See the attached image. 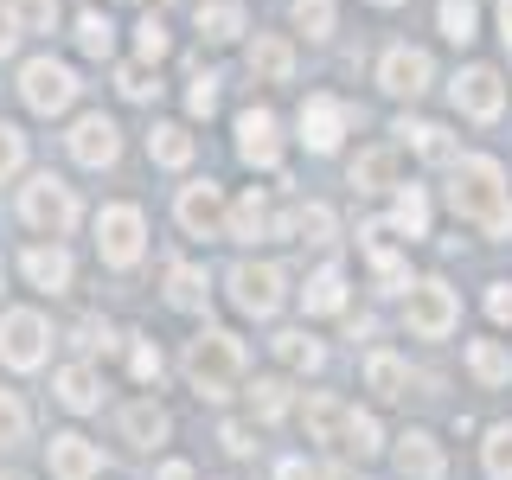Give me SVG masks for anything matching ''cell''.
<instances>
[{"label": "cell", "mask_w": 512, "mask_h": 480, "mask_svg": "<svg viewBox=\"0 0 512 480\" xmlns=\"http://www.w3.org/2000/svg\"><path fill=\"white\" fill-rule=\"evenodd\" d=\"M301 308H308V314H340V308H346V269H340V263L314 269L308 288H301Z\"/></svg>", "instance_id": "obj_24"}, {"label": "cell", "mask_w": 512, "mask_h": 480, "mask_svg": "<svg viewBox=\"0 0 512 480\" xmlns=\"http://www.w3.org/2000/svg\"><path fill=\"white\" fill-rule=\"evenodd\" d=\"M20 269H26V282L32 288H45V295H64V288H71V276H77V263H71V250L58 244H32L26 256H20Z\"/></svg>", "instance_id": "obj_16"}, {"label": "cell", "mask_w": 512, "mask_h": 480, "mask_svg": "<svg viewBox=\"0 0 512 480\" xmlns=\"http://www.w3.org/2000/svg\"><path fill=\"white\" fill-rule=\"evenodd\" d=\"M20 167H26V135L13 122H0V180H13Z\"/></svg>", "instance_id": "obj_45"}, {"label": "cell", "mask_w": 512, "mask_h": 480, "mask_svg": "<svg viewBox=\"0 0 512 480\" xmlns=\"http://www.w3.org/2000/svg\"><path fill=\"white\" fill-rule=\"evenodd\" d=\"M276 480H314V474H308V461H282Z\"/></svg>", "instance_id": "obj_51"}, {"label": "cell", "mask_w": 512, "mask_h": 480, "mask_svg": "<svg viewBox=\"0 0 512 480\" xmlns=\"http://www.w3.org/2000/svg\"><path fill=\"white\" fill-rule=\"evenodd\" d=\"M365 391L404 397V391H410V365L397 359V352H372V359H365Z\"/></svg>", "instance_id": "obj_28"}, {"label": "cell", "mask_w": 512, "mask_h": 480, "mask_svg": "<svg viewBox=\"0 0 512 480\" xmlns=\"http://www.w3.org/2000/svg\"><path fill=\"white\" fill-rule=\"evenodd\" d=\"M391 231H404L410 244H416V237H429V199H423V186H397V205H391Z\"/></svg>", "instance_id": "obj_29"}, {"label": "cell", "mask_w": 512, "mask_h": 480, "mask_svg": "<svg viewBox=\"0 0 512 480\" xmlns=\"http://www.w3.org/2000/svg\"><path fill=\"white\" fill-rule=\"evenodd\" d=\"M250 410L263 416V423H282L288 416V378H256L250 384Z\"/></svg>", "instance_id": "obj_41"}, {"label": "cell", "mask_w": 512, "mask_h": 480, "mask_svg": "<svg viewBox=\"0 0 512 480\" xmlns=\"http://www.w3.org/2000/svg\"><path fill=\"white\" fill-rule=\"evenodd\" d=\"M135 52L148 58V64H160V58L173 52V32H167V20H160L154 7H148V13H141V20H135Z\"/></svg>", "instance_id": "obj_38"}, {"label": "cell", "mask_w": 512, "mask_h": 480, "mask_svg": "<svg viewBox=\"0 0 512 480\" xmlns=\"http://www.w3.org/2000/svg\"><path fill=\"white\" fill-rule=\"evenodd\" d=\"M237 378H244V340L224 333V327H205L199 340L186 346V384L218 404V397L237 391Z\"/></svg>", "instance_id": "obj_2"}, {"label": "cell", "mask_w": 512, "mask_h": 480, "mask_svg": "<svg viewBox=\"0 0 512 480\" xmlns=\"http://www.w3.org/2000/svg\"><path fill=\"white\" fill-rule=\"evenodd\" d=\"M436 20H442V39L468 45L474 32H480V7H474V0H442V7H436Z\"/></svg>", "instance_id": "obj_37"}, {"label": "cell", "mask_w": 512, "mask_h": 480, "mask_svg": "<svg viewBox=\"0 0 512 480\" xmlns=\"http://www.w3.org/2000/svg\"><path fill=\"white\" fill-rule=\"evenodd\" d=\"M71 346H77V352H103V346H109V320L84 314V320L71 327Z\"/></svg>", "instance_id": "obj_47"}, {"label": "cell", "mask_w": 512, "mask_h": 480, "mask_svg": "<svg viewBox=\"0 0 512 480\" xmlns=\"http://www.w3.org/2000/svg\"><path fill=\"white\" fill-rule=\"evenodd\" d=\"M404 320H410V333L416 340H448V333L461 327V301H455V288L448 282H416L410 288V308H404Z\"/></svg>", "instance_id": "obj_7"}, {"label": "cell", "mask_w": 512, "mask_h": 480, "mask_svg": "<svg viewBox=\"0 0 512 480\" xmlns=\"http://www.w3.org/2000/svg\"><path fill=\"white\" fill-rule=\"evenodd\" d=\"M500 39H506V52H512V0H500Z\"/></svg>", "instance_id": "obj_52"}, {"label": "cell", "mask_w": 512, "mask_h": 480, "mask_svg": "<svg viewBox=\"0 0 512 480\" xmlns=\"http://www.w3.org/2000/svg\"><path fill=\"white\" fill-rule=\"evenodd\" d=\"M276 359L288 372H320V365H327V346L308 340V333H276Z\"/></svg>", "instance_id": "obj_33"}, {"label": "cell", "mask_w": 512, "mask_h": 480, "mask_svg": "<svg viewBox=\"0 0 512 480\" xmlns=\"http://www.w3.org/2000/svg\"><path fill=\"white\" fill-rule=\"evenodd\" d=\"M7 480H26V474H7Z\"/></svg>", "instance_id": "obj_57"}, {"label": "cell", "mask_w": 512, "mask_h": 480, "mask_svg": "<svg viewBox=\"0 0 512 480\" xmlns=\"http://www.w3.org/2000/svg\"><path fill=\"white\" fill-rule=\"evenodd\" d=\"M64 148H71L77 167H90V173H109L122 160V128L96 109V116H77L71 122V135H64Z\"/></svg>", "instance_id": "obj_10"}, {"label": "cell", "mask_w": 512, "mask_h": 480, "mask_svg": "<svg viewBox=\"0 0 512 480\" xmlns=\"http://www.w3.org/2000/svg\"><path fill=\"white\" fill-rule=\"evenodd\" d=\"M45 455H52V480H96V474H103V448H96L90 436H77V429L52 436Z\"/></svg>", "instance_id": "obj_15"}, {"label": "cell", "mask_w": 512, "mask_h": 480, "mask_svg": "<svg viewBox=\"0 0 512 480\" xmlns=\"http://www.w3.org/2000/svg\"><path fill=\"white\" fill-rule=\"evenodd\" d=\"M468 372H474L480 384H506V378H512V352H506L500 340H474V346H468Z\"/></svg>", "instance_id": "obj_32"}, {"label": "cell", "mask_w": 512, "mask_h": 480, "mask_svg": "<svg viewBox=\"0 0 512 480\" xmlns=\"http://www.w3.org/2000/svg\"><path fill=\"white\" fill-rule=\"evenodd\" d=\"M397 474H404V480H442V474H448L442 442L429 436V429H410V436H397Z\"/></svg>", "instance_id": "obj_18"}, {"label": "cell", "mask_w": 512, "mask_h": 480, "mask_svg": "<svg viewBox=\"0 0 512 480\" xmlns=\"http://www.w3.org/2000/svg\"><path fill=\"white\" fill-rule=\"evenodd\" d=\"M224 237H237V244H256V237H276V218H269V199L263 192H244V199L231 205V218H224Z\"/></svg>", "instance_id": "obj_21"}, {"label": "cell", "mask_w": 512, "mask_h": 480, "mask_svg": "<svg viewBox=\"0 0 512 480\" xmlns=\"http://www.w3.org/2000/svg\"><path fill=\"white\" fill-rule=\"evenodd\" d=\"M96 256H103L109 269H135L141 256H148V218H141V205H103L96 212Z\"/></svg>", "instance_id": "obj_4"}, {"label": "cell", "mask_w": 512, "mask_h": 480, "mask_svg": "<svg viewBox=\"0 0 512 480\" xmlns=\"http://www.w3.org/2000/svg\"><path fill=\"white\" fill-rule=\"evenodd\" d=\"M141 7H167V0H141Z\"/></svg>", "instance_id": "obj_56"}, {"label": "cell", "mask_w": 512, "mask_h": 480, "mask_svg": "<svg viewBox=\"0 0 512 480\" xmlns=\"http://www.w3.org/2000/svg\"><path fill=\"white\" fill-rule=\"evenodd\" d=\"M52 397L64 410H96L103 404V378H96L90 365H64V372L52 378Z\"/></svg>", "instance_id": "obj_22"}, {"label": "cell", "mask_w": 512, "mask_h": 480, "mask_svg": "<svg viewBox=\"0 0 512 480\" xmlns=\"http://www.w3.org/2000/svg\"><path fill=\"white\" fill-rule=\"evenodd\" d=\"M237 160L256 173H269V167H282V122H276V109H244L237 116Z\"/></svg>", "instance_id": "obj_12"}, {"label": "cell", "mask_w": 512, "mask_h": 480, "mask_svg": "<svg viewBox=\"0 0 512 480\" xmlns=\"http://www.w3.org/2000/svg\"><path fill=\"white\" fill-rule=\"evenodd\" d=\"M77 90H84V84H77V71H71V64H58L52 52L20 64V96H26L32 116H64V109L77 103Z\"/></svg>", "instance_id": "obj_5"}, {"label": "cell", "mask_w": 512, "mask_h": 480, "mask_svg": "<svg viewBox=\"0 0 512 480\" xmlns=\"http://www.w3.org/2000/svg\"><path fill=\"white\" fill-rule=\"evenodd\" d=\"M20 218L39 237H71L77 231V192L58 180V173H32L20 186Z\"/></svg>", "instance_id": "obj_3"}, {"label": "cell", "mask_w": 512, "mask_h": 480, "mask_svg": "<svg viewBox=\"0 0 512 480\" xmlns=\"http://www.w3.org/2000/svg\"><path fill=\"white\" fill-rule=\"evenodd\" d=\"M173 218H180L186 237H224V218H231V205H224V186L218 180H192L180 186V199H173Z\"/></svg>", "instance_id": "obj_9"}, {"label": "cell", "mask_w": 512, "mask_h": 480, "mask_svg": "<svg viewBox=\"0 0 512 480\" xmlns=\"http://www.w3.org/2000/svg\"><path fill=\"white\" fill-rule=\"evenodd\" d=\"M160 480H192V468H186V461H167V468H160Z\"/></svg>", "instance_id": "obj_54"}, {"label": "cell", "mask_w": 512, "mask_h": 480, "mask_svg": "<svg viewBox=\"0 0 512 480\" xmlns=\"http://www.w3.org/2000/svg\"><path fill=\"white\" fill-rule=\"evenodd\" d=\"M448 96H455V109H461L468 122H493V116L506 109V84H500V71H493V64H468V71L455 77V90H448Z\"/></svg>", "instance_id": "obj_13"}, {"label": "cell", "mask_w": 512, "mask_h": 480, "mask_svg": "<svg viewBox=\"0 0 512 480\" xmlns=\"http://www.w3.org/2000/svg\"><path fill=\"white\" fill-rule=\"evenodd\" d=\"M167 301H173L180 314H205V301H212V282H205V269L173 263V269H167Z\"/></svg>", "instance_id": "obj_26"}, {"label": "cell", "mask_w": 512, "mask_h": 480, "mask_svg": "<svg viewBox=\"0 0 512 480\" xmlns=\"http://www.w3.org/2000/svg\"><path fill=\"white\" fill-rule=\"evenodd\" d=\"M77 52H84V58H109V52H116V20H109L103 7H90L84 20H77Z\"/></svg>", "instance_id": "obj_31"}, {"label": "cell", "mask_w": 512, "mask_h": 480, "mask_svg": "<svg viewBox=\"0 0 512 480\" xmlns=\"http://www.w3.org/2000/svg\"><path fill=\"white\" fill-rule=\"evenodd\" d=\"M20 45V20H13V7H0V58Z\"/></svg>", "instance_id": "obj_50"}, {"label": "cell", "mask_w": 512, "mask_h": 480, "mask_svg": "<svg viewBox=\"0 0 512 480\" xmlns=\"http://www.w3.org/2000/svg\"><path fill=\"white\" fill-rule=\"evenodd\" d=\"M295 237H308V244H333V212H327V205H301V212H295Z\"/></svg>", "instance_id": "obj_43"}, {"label": "cell", "mask_w": 512, "mask_h": 480, "mask_svg": "<svg viewBox=\"0 0 512 480\" xmlns=\"http://www.w3.org/2000/svg\"><path fill=\"white\" fill-rule=\"evenodd\" d=\"M128 372H135L141 384H154V378H160V346L135 333V340H128Z\"/></svg>", "instance_id": "obj_46"}, {"label": "cell", "mask_w": 512, "mask_h": 480, "mask_svg": "<svg viewBox=\"0 0 512 480\" xmlns=\"http://www.w3.org/2000/svg\"><path fill=\"white\" fill-rule=\"evenodd\" d=\"M320 480H359V474H352L346 461H333V468H320Z\"/></svg>", "instance_id": "obj_53"}, {"label": "cell", "mask_w": 512, "mask_h": 480, "mask_svg": "<svg viewBox=\"0 0 512 480\" xmlns=\"http://www.w3.org/2000/svg\"><path fill=\"white\" fill-rule=\"evenodd\" d=\"M250 77L256 84H295V45L282 32H256L250 39Z\"/></svg>", "instance_id": "obj_17"}, {"label": "cell", "mask_w": 512, "mask_h": 480, "mask_svg": "<svg viewBox=\"0 0 512 480\" xmlns=\"http://www.w3.org/2000/svg\"><path fill=\"white\" fill-rule=\"evenodd\" d=\"M116 429H122V442H128V448H160V442L173 436L167 410H160L154 397H141V404H128V410L116 416Z\"/></svg>", "instance_id": "obj_19"}, {"label": "cell", "mask_w": 512, "mask_h": 480, "mask_svg": "<svg viewBox=\"0 0 512 480\" xmlns=\"http://www.w3.org/2000/svg\"><path fill=\"white\" fill-rule=\"evenodd\" d=\"M448 205H455L480 237H512V186H506L500 160L461 154L455 173H448Z\"/></svg>", "instance_id": "obj_1"}, {"label": "cell", "mask_w": 512, "mask_h": 480, "mask_svg": "<svg viewBox=\"0 0 512 480\" xmlns=\"http://www.w3.org/2000/svg\"><path fill=\"white\" fill-rule=\"evenodd\" d=\"M116 90L128 96V103H154V96H160V77H154V64H148V58L122 64V71H116Z\"/></svg>", "instance_id": "obj_40"}, {"label": "cell", "mask_w": 512, "mask_h": 480, "mask_svg": "<svg viewBox=\"0 0 512 480\" xmlns=\"http://www.w3.org/2000/svg\"><path fill=\"white\" fill-rule=\"evenodd\" d=\"M250 32L244 0H199V39L205 45H237Z\"/></svg>", "instance_id": "obj_20"}, {"label": "cell", "mask_w": 512, "mask_h": 480, "mask_svg": "<svg viewBox=\"0 0 512 480\" xmlns=\"http://www.w3.org/2000/svg\"><path fill=\"white\" fill-rule=\"evenodd\" d=\"M32 436V410L20 404V391H0V448H20Z\"/></svg>", "instance_id": "obj_39"}, {"label": "cell", "mask_w": 512, "mask_h": 480, "mask_svg": "<svg viewBox=\"0 0 512 480\" xmlns=\"http://www.w3.org/2000/svg\"><path fill=\"white\" fill-rule=\"evenodd\" d=\"M346 122H352V109L340 103V96H308V103H301V148L333 154L346 141Z\"/></svg>", "instance_id": "obj_14"}, {"label": "cell", "mask_w": 512, "mask_h": 480, "mask_svg": "<svg viewBox=\"0 0 512 480\" xmlns=\"http://www.w3.org/2000/svg\"><path fill=\"white\" fill-rule=\"evenodd\" d=\"M429 84H436V64H429L423 45H384V58H378V90H384V96L416 103Z\"/></svg>", "instance_id": "obj_8"}, {"label": "cell", "mask_w": 512, "mask_h": 480, "mask_svg": "<svg viewBox=\"0 0 512 480\" xmlns=\"http://www.w3.org/2000/svg\"><path fill=\"white\" fill-rule=\"evenodd\" d=\"M13 20H20V32H52L58 26V0H7Z\"/></svg>", "instance_id": "obj_42"}, {"label": "cell", "mask_w": 512, "mask_h": 480, "mask_svg": "<svg viewBox=\"0 0 512 480\" xmlns=\"http://www.w3.org/2000/svg\"><path fill=\"white\" fill-rule=\"evenodd\" d=\"M218 442H224V448H231V455H250V448H256L244 423H224V436H218Z\"/></svg>", "instance_id": "obj_49"}, {"label": "cell", "mask_w": 512, "mask_h": 480, "mask_svg": "<svg viewBox=\"0 0 512 480\" xmlns=\"http://www.w3.org/2000/svg\"><path fill=\"white\" fill-rule=\"evenodd\" d=\"M52 359V327H45L39 308H13L0 314V365L7 372H39Z\"/></svg>", "instance_id": "obj_6"}, {"label": "cell", "mask_w": 512, "mask_h": 480, "mask_svg": "<svg viewBox=\"0 0 512 480\" xmlns=\"http://www.w3.org/2000/svg\"><path fill=\"white\" fill-rule=\"evenodd\" d=\"M487 314L500 320V327H512V282H493L487 288Z\"/></svg>", "instance_id": "obj_48"}, {"label": "cell", "mask_w": 512, "mask_h": 480, "mask_svg": "<svg viewBox=\"0 0 512 480\" xmlns=\"http://www.w3.org/2000/svg\"><path fill=\"white\" fill-rule=\"evenodd\" d=\"M391 135L397 141H404V148H416V154H423V160H436V167H442V160H455V141H448V128L442 122H397L391 128Z\"/></svg>", "instance_id": "obj_27"}, {"label": "cell", "mask_w": 512, "mask_h": 480, "mask_svg": "<svg viewBox=\"0 0 512 480\" xmlns=\"http://www.w3.org/2000/svg\"><path fill=\"white\" fill-rule=\"evenodd\" d=\"M282 288H288V276L276 263H237L231 269V301L244 308L250 320H269L282 308Z\"/></svg>", "instance_id": "obj_11"}, {"label": "cell", "mask_w": 512, "mask_h": 480, "mask_svg": "<svg viewBox=\"0 0 512 480\" xmlns=\"http://www.w3.org/2000/svg\"><path fill=\"white\" fill-rule=\"evenodd\" d=\"M192 154H199V141H192L180 122H154V135H148L154 167H192Z\"/></svg>", "instance_id": "obj_25"}, {"label": "cell", "mask_w": 512, "mask_h": 480, "mask_svg": "<svg viewBox=\"0 0 512 480\" xmlns=\"http://www.w3.org/2000/svg\"><path fill=\"white\" fill-rule=\"evenodd\" d=\"M359 192H397V148H365L346 173Z\"/></svg>", "instance_id": "obj_23"}, {"label": "cell", "mask_w": 512, "mask_h": 480, "mask_svg": "<svg viewBox=\"0 0 512 480\" xmlns=\"http://www.w3.org/2000/svg\"><path fill=\"white\" fill-rule=\"evenodd\" d=\"M186 109H192V116H212V109H218V71H192Z\"/></svg>", "instance_id": "obj_44"}, {"label": "cell", "mask_w": 512, "mask_h": 480, "mask_svg": "<svg viewBox=\"0 0 512 480\" xmlns=\"http://www.w3.org/2000/svg\"><path fill=\"white\" fill-rule=\"evenodd\" d=\"M295 26L308 32L314 45H327L333 26H340V7H333V0H295Z\"/></svg>", "instance_id": "obj_36"}, {"label": "cell", "mask_w": 512, "mask_h": 480, "mask_svg": "<svg viewBox=\"0 0 512 480\" xmlns=\"http://www.w3.org/2000/svg\"><path fill=\"white\" fill-rule=\"evenodd\" d=\"M90 7H96V0H90Z\"/></svg>", "instance_id": "obj_58"}, {"label": "cell", "mask_w": 512, "mask_h": 480, "mask_svg": "<svg viewBox=\"0 0 512 480\" xmlns=\"http://www.w3.org/2000/svg\"><path fill=\"white\" fill-rule=\"evenodd\" d=\"M346 416H352V410L340 404V397H320V391H314V397H308V436H314V442H340V436H346Z\"/></svg>", "instance_id": "obj_30"}, {"label": "cell", "mask_w": 512, "mask_h": 480, "mask_svg": "<svg viewBox=\"0 0 512 480\" xmlns=\"http://www.w3.org/2000/svg\"><path fill=\"white\" fill-rule=\"evenodd\" d=\"M340 448H346V455H359V461H372L378 448H384L378 416H372V410H352V416H346V436H340Z\"/></svg>", "instance_id": "obj_34"}, {"label": "cell", "mask_w": 512, "mask_h": 480, "mask_svg": "<svg viewBox=\"0 0 512 480\" xmlns=\"http://www.w3.org/2000/svg\"><path fill=\"white\" fill-rule=\"evenodd\" d=\"M372 7H404V0H372Z\"/></svg>", "instance_id": "obj_55"}, {"label": "cell", "mask_w": 512, "mask_h": 480, "mask_svg": "<svg viewBox=\"0 0 512 480\" xmlns=\"http://www.w3.org/2000/svg\"><path fill=\"white\" fill-rule=\"evenodd\" d=\"M480 468H487V480H512V423L487 429V442H480Z\"/></svg>", "instance_id": "obj_35"}]
</instances>
